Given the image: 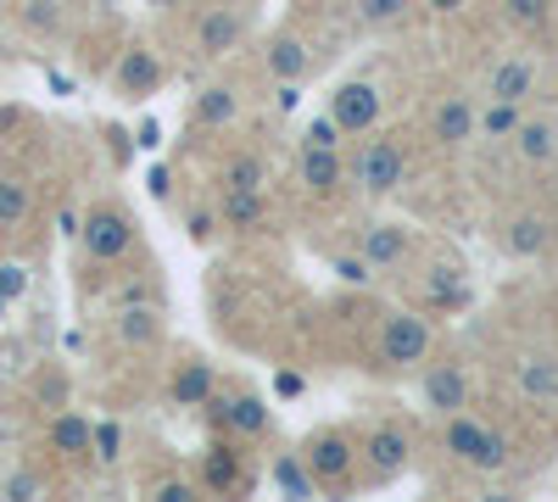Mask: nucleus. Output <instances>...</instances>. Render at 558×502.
<instances>
[{
  "label": "nucleus",
  "instance_id": "f257e3e1",
  "mask_svg": "<svg viewBox=\"0 0 558 502\" xmlns=\"http://www.w3.org/2000/svg\"><path fill=\"white\" fill-rule=\"evenodd\" d=\"M436 346L441 341H436V325H430L425 307H391V313H380L375 352H368L375 363H368V369L375 375H418Z\"/></svg>",
  "mask_w": 558,
  "mask_h": 502
},
{
  "label": "nucleus",
  "instance_id": "f03ea898",
  "mask_svg": "<svg viewBox=\"0 0 558 502\" xmlns=\"http://www.w3.org/2000/svg\"><path fill=\"white\" fill-rule=\"evenodd\" d=\"M402 179H408V146L397 140V134L375 128V134H363V140L347 151V185L368 201H386L402 191Z\"/></svg>",
  "mask_w": 558,
  "mask_h": 502
},
{
  "label": "nucleus",
  "instance_id": "7ed1b4c3",
  "mask_svg": "<svg viewBox=\"0 0 558 502\" xmlns=\"http://www.w3.org/2000/svg\"><path fill=\"white\" fill-rule=\"evenodd\" d=\"M357 458H363V486H397L408 469H413V425L397 419V414H380L357 436Z\"/></svg>",
  "mask_w": 558,
  "mask_h": 502
},
{
  "label": "nucleus",
  "instance_id": "20e7f679",
  "mask_svg": "<svg viewBox=\"0 0 558 502\" xmlns=\"http://www.w3.org/2000/svg\"><path fill=\"white\" fill-rule=\"evenodd\" d=\"M302 464L318 480V491H352L363 480V458H357V436L347 425H318L302 441Z\"/></svg>",
  "mask_w": 558,
  "mask_h": 502
},
{
  "label": "nucleus",
  "instance_id": "39448f33",
  "mask_svg": "<svg viewBox=\"0 0 558 502\" xmlns=\"http://www.w3.org/2000/svg\"><path fill=\"white\" fill-rule=\"evenodd\" d=\"M441 446H447L470 475H502V469H508V441H502V430L486 425L481 414H470V407H463V414H452V419H441Z\"/></svg>",
  "mask_w": 558,
  "mask_h": 502
},
{
  "label": "nucleus",
  "instance_id": "423d86ee",
  "mask_svg": "<svg viewBox=\"0 0 558 502\" xmlns=\"http://www.w3.org/2000/svg\"><path fill=\"white\" fill-rule=\"evenodd\" d=\"M470 396H475V380H470V363H463L458 352H430L425 357V369H418V407L441 425V419H452V414H463L470 407Z\"/></svg>",
  "mask_w": 558,
  "mask_h": 502
},
{
  "label": "nucleus",
  "instance_id": "0eeeda50",
  "mask_svg": "<svg viewBox=\"0 0 558 502\" xmlns=\"http://www.w3.org/2000/svg\"><path fill=\"white\" fill-rule=\"evenodd\" d=\"M134 212L123 201H96L84 218H78V246L89 262H118L134 252Z\"/></svg>",
  "mask_w": 558,
  "mask_h": 502
},
{
  "label": "nucleus",
  "instance_id": "6e6552de",
  "mask_svg": "<svg viewBox=\"0 0 558 502\" xmlns=\"http://www.w3.org/2000/svg\"><path fill=\"white\" fill-rule=\"evenodd\" d=\"M558 246V218L547 207H520L497 223V252L514 262H542Z\"/></svg>",
  "mask_w": 558,
  "mask_h": 502
},
{
  "label": "nucleus",
  "instance_id": "1a4fd4ad",
  "mask_svg": "<svg viewBox=\"0 0 558 502\" xmlns=\"http://www.w3.org/2000/svg\"><path fill=\"white\" fill-rule=\"evenodd\" d=\"M207 419H213V430L218 436H235V441H257V436H268V402L257 396V391H246V385H218L213 396H207Z\"/></svg>",
  "mask_w": 558,
  "mask_h": 502
},
{
  "label": "nucleus",
  "instance_id": "9d476101",
  "mask_svg": "<svg viewBox=\"0 0 558 502\" xmlns=\"http://www.w3.org/2000/svg\"><path fill=\"white\" fill-rule=\"evenodd\" d=\"M330 118L347 128V140L375 134V128L386 123V96H380V84H375V78H347V84H336Z\"/></svg>",
  "mask_w": 558,
  "mask_h": 502
},
{
  "label": "nucleus",
  "instance_id": "9b49d317",
  "mask_svg": "<svg viewBox=\"0 0 558 502\" xmlns=\"http://www.w3.org/2000/svg\"><path fill=\"white\" fill-rule=\"evenodd\" d=\"M430 140H436L441 151H458V146L481 140V101H475V96H463V89L441 96L436 112H430Z\"/></svg>",
  "mask_w": 558,
  "mask_h": 502
},
{
  "label": "nucleus",
  "instance_id": "f8f14e48",
  "mask_svg": "<svg viewBox=\"0 0 558 502\" xmlns=\"http://www.w3.org/2000/svg\"><path fill=\"white\" fill-rule=\"evenodd\" d=\"M241 39H246V12L229 7V0H218V7H207L202 23H196V62H223V57H235Z\"/></svg>",
  "mask_w": 558,
  "mask_h": 502
},
{
  "label": "nucleus",
  "instance_id": "ddd939ff",
  "mask_svg": "<svg viewBox=\"0 0 558 502\" xmlns=\"http://www.w3.org/2000/svg\"><path fill=\"white\" fill-rule=\"evenodd\" d=\"M508 375H514V385H520L525 402L558 407V352H547V346H520L514 363H508Z\"/></svg>",
  "mask_w": 558,
  "mask_h": 502
},
{
  "label": "nucleus",
  "instance_id": "4468645a",
  "mask_svg": "<svg viewBox=\"0 0 558 502\" xmlns=\"http://www.w3.org/2000/svg\"><path fill=\"white\" fill-rule=\"evenodd\" d=\"M162 78H168V68H162V57L151 51V45H129V51L118 57L112 89H118L123 101H146V96H157V89H162Z\"/></svg>",
  "mask_w": 558,
  "mask_h": 502
},
{
  "label": "nucleus",
  "instance_id": "2eb2a0df",
  "mask_svg": "<svg viewBox=\"0 0 558 502\" xmlns=\"http://www.w3.org/2000/svg\"><path fill=\"white\" fill-rule=\"evenodd\" d=\"M357 257L375 268V273H397L408 257H413V230L408 223H368V230L357 235Z\"/></svg>",
  "mask_w": 558,
  "mask_h": 502
},
{
  "label": "nucleus",
  "instance_id": "dca6fc26",
  "mask_svg": "<svg viewBox=\"0 0 558 502\" xmlns=\"http://www.w3.org/2000/svg\"><path fill=\"white\" fill-rule=\"evenodd\" d=\"M202 491H252V475H246V452L235 436H218L202 458Z\"/></svg>",
  "mask_w": 558,
  "mask_h": 502
},
{
  "label": "nucleus",
  "instance_id": "f3484780",
  "mask_svg": "<svg viewBox=\"0 0 558 502\" xmlns=\"http://www.w3.org/2000/svg\"><path fill=\"white\" fill-rule=\"evenodd\" d=\"M296 173H302L307 196H336L347 185V146H302Z\"/></svg>",
  "mask_w": 558,
  "mask_h": 502
},
{
  "label": "nucleus",
  "instance_id": "a211bd4d",
  "mask_svg": "<svg viewBox=\"0 0 558 502\" xmlns=\"http://www.w3.org/2000/svg\"><path fill=\"white\" fill-rule=\"evenodd\" d=\"M536 84H542V68L531 57H502L492 73H486V96L492 101H536Z\"/></svg>",
  "mask_w": 558,
  "mask_h": 502
},
{
  "label": "nucleus",
  "instance_id": "6ab92c4d",
  "mask_svg": "<svg viewBox=\"0 0 558 502\" xmlns=\"http://www.w3.org/2000/svg\"><path fill=\"white\" fill-rule=\"evenodd\" d=\"M470 285H463V262H430L425 280H418V307L425 313H447V307H463Z\"/></svg>",
  "mask_w": 558,
  "mask_h": 502
},
{
  "label": "nucleus",
  "instance_id": "aec40b11",
  "mask_svg": "<svg viewBox=\"0 0 558 502\" xmlns=\"http://www.w3.org/2000/svg\"><path fill=\"white\" fill-rule=\"evenodd\" d=\"M218 218H223V230H235V235L268 230V191H223Z\"/></svg>",
  "mask_w": 558,
  "mask_h": 502
},
{
  "label": "nucleus",
  "instance_id": "412c9836",
  "mask_svg": "<svg viewBox=\"0 0 558 502\" xmlns=\"http://www.w3.org/2000/svg\"><path fill=\"white\" fill-rule=\"evenodd\" d=\"M508 146H514V157H520L525 168H547V162H558V123L531 112V118L514 128V140H508Z\"/></svg>",
  "mask_w": 558,
  "mask_h": 502
},
{
  "label": "nucleus",
  "instance_id": "4be33fe9",
  "mask_svg": "<svg viewBox=\"0 0 558 502\" xmlns=\"http://www.w3.org/2000/svg\"><path fill=\"white\" fill-rule=\"evenodd\" d=\"M45 441H51L57 458L84 464L89 452H96V425H89L84 414H57V419H51V430H45Z\"/></svg>",
  "mask_w": 558,
  "mask_h": 502
},
{
  "label": "nucleus",
  "instance_id": "5701e85b",
  "mask_svg": "<svg viewBox=\"0 0 558 502\" xmlns=\"http://www.w3.org/2000/svg\"><path fill=\"white\" fill-rule=\"evenodd\" d=\"M307 68H313V51H307V39L302 34H274L268 39V78H279V84H302L307 78Z\"/></svg>",
  "mask_w": 558,
  "mask_h": 502
},
{
  "label": "nucleus",
  "instance_id": "b1692460",
  "mask_svg": "<svg viewBox=\"0 0 558 502\" xmlns=\"http://www.w3.org/2000/svg\"><path fill=\"white\" fill-rule=\"evenodd\" d=\"M213 391H218V375H213V363H202V357L179 363L173 380H168V396H173L179 407H207Z\"/></svg>",
  "mask_w": 558,
  "mask_h": 502
},
{
  "label": "nucleus",
  "instance_id": "393cba45",
  "mask_svg": "<svg viewBox=\"0 0 558 502\" xmlns=\"http://www.w3.org/2000/svg\"><path fill=\"white\" fill-rule=\"evenodd\" d=\"M241 118V96L229 84H207L202 96H196V107H191V123L196 128H229Z\"/></svg>",
  "mask_w": 558,
  "mask_h": 502
},
{
  "label": "nucleus",
  "instance_id": "a878e982",
  "mask_svg": "<svg viewBox=\"0 0 558 502\" xmlns=\"http://www.w3.org/2000/svg\"><path fill=\"white\" fill-rule=\"evenodd\" d=\"M34 212V185L23 173H0V235H17Z\"/></svg>",
  "mask_w": 558,
  "mask_h": 502
},
{
  "label": "nucleus",
  "instance_id": "bb28decb",
  "mask_svg": "<svg viewBox=\"0 0 558 502\" xmlns=\"http://www.w3.org/2000/svg\"><path fill=\"white\" fill-rule=\"evenodd\" d=\"M531 118V107L525 101H481V140H492V146H502V140H514V128Z\"/></svg>",
  "mask_w": 558,
  "mask_h": 502
},
{
  "label": "nucleus",
  "instance_id": "cd10ccee",
  "mask_svg": "<svg viewBox=\"0 0 558 502\" xmlns=\"http://www.w3.org/2000/svg\"><path fill=\"white\" fill-rule=\"evenodd\" d=\"M553 12H558V0H497V17L508 34H536L553 23Z\"/></svg>",
  "mask_w": 558,
  "mask_h": 502
},
{
  "label": "nucleus",
  "instance_id": "c85d7f7f",
  "mask_svg": "<svg viewBox=\"0 0 558 502\" xmlns=\"http://www.w3.org/2000/svg\"><path fill=\"white\" fill-rule=\"evenodd\" d=\"M223 191H268V157L263 151H235L223 162Z\"/></svg>",
  "mask_w": 558,
  "mask_h": 502
},
{
  "label": "nucleus",
  "instance_id": "c756f323",
  "mask_svg": "<svg viewBox=\"0 0 558 502\" xmlns=\"http://www.w3.org/2000/svg\"><path fill=\"white\" fill-rule=\"evenodd\" d=\"M157 335H162L157 307H123V313H118V341H123V346H151Z\"/></svg>",
  "mask_w": 558,
  "mask_h": 502
},
{
  "label": "nucleus",
  "instance_id": "7c9ffc66",
  "mask_svg": "<svg viewBox=\"0 0 558 502\" xmlns=\"http://www.w3.org/2000/svg\"><path fill=\"white\" fill-rule=\"evenodd\" d=\"M413 7H418V0H357V23L380 34V28L408 23V17H413Z\"/></svg>",
  "mask_w": 558,
  "mask_h": 502
},
{
  "label": "nucleus",
  "instance_id": "2f4dec72",
  "mask_svg": "<svg viewBox=\"0 0 558 502\" xmlns=\"http://www.w3.org/2000/svg\"><path fill=\"white\" fill-rule=\"evenodd\" d=\"M17 17H23L28 34H57L62 28V0H23Z\"/></svg>",
  "mask_w": 558,
  "mask_h": 502
},
{
  "label": "nucleus",
  "instance_id": "473e14b6",
  "mask_svg": "<svg viewBox=\"0 0 558 502\" xmlns=\"http://www.w3.org/2000/svg\"><path fill=\"white\" fill-rule=\"evenodd\" d=\"M274 480L286 486L291 497H313V491H318V480H313V475H307V464H302V452H291V458H279V464H274Z\"/></svg>",
  "mask_w": 558,
  "mask_h": 502
},
{
  "label": "nucleus",
  "instance_id": "72a5a7b5",
  "mask_svg": "<svg viewBox=\"0 0 558 502\" xmlns=\"http://www.w3.org/2000/svg\"><path fill=\"white\" fill-rule=\"evenodd\" d=\"M101 469H118L123 464V430L118 425H96V452H89Z\"/></svg>",
  "mask_w": 558,
  "mask_h": 502
},
{
  "label": "nucleus",
  "instance_id": "f704fd0d",
  "mask_svg": "<svg viewBox=\"0 0 558 502\" xmlns=\"http://www.w3.org/2000/svg\"><path fill=\"white\" fill-rule=\"evenodd\" d=\"M302 146H347V128H341L330 112H318V118L302 128Z\"/></svg>",
  "mask_w": 558,
  "mask_h": 502
},
{
  "label": "nucleus",
  "instance_id": "c9c22d12",
  "mask_svg": "<svg viewBox=\"0 0 558 502\" xmlns=\"http://www.w3.org/2000/svg\"><path fill=\"white\" fill-rule=\"evenodd\" d=\"M23 291H28V268H23V262H0V302L12 307Z\"/></svg>",
  "mask_w": 558,
  "mask_h": 502
},
{
  "label": "nucleus",
  "instance_id": "e433bc0d",
  "mask_svg": "<svg viewBox=\"0 0 558 502\" xmlns=\"http://www.w3.org/2000/svg\"><path fill=\"white\" fill-rule=\"evenodd\" d=\"M218 223H223V218H218L213 207H202V212H191V218H184V230H191V241H196V246H207V241L218 235Z\"/></svg>",
  "mask_w": 558,
  "mask_h": 502
},
{
  "label": "nucleus",
  "instance_id": "4c0bfd02",
  "mask_svg": "<svg viewBox=\"0 0 558 502\" xmlns=\"http://www.w3.org/2000/svg\"><path fill=\"white\" fill-rule=\"evenodd\" d=\"M151 497H157V502H184V497H196V486H191V480H157Z\"/></svg>",
  "mask_w": 558,
  "mask_h": 502
},
{
  "label": "nucleus",
  "instance_id": "58836bf2",
  "mask_svg": "<svg viewBox=\"0 0 558 502\" xmlns=\"http://www.w3.org/2000/svg\"><path fill=\"white\" fill-rule=\"evenodd\" d=\"M418 7H425L430 17H463V12L475 7V0H418Z\"/></svg>",
  "mask_w": 558,
  "mask_h": 502
},
{
  "label": "nucleus",
  "instance_id": "ea45409f",
  "mask_svg": "<svg viewBox=\"0 0 558 502\" xmlns=\"http://www.w3.org/2000/svg\"><path fill=\"white\" fill-rule=\"evenodd\" d=\"M7 497H39V480L34 475H12L7 480Z\"/></svg>",
  "mask_w": 558,
  "mask_h": 502
},
{
  "label": "nucleus",
  "instance_id": "a19ab883",
  "mask_svg": "<svg viewBox=\"0 0 558 502\" xmlns=\"http://www.w3.org/2000/svg\"><path fill=\"white\" fill-rule=\"evenodd\" d=\"M146 7H157V12H168V7H179V0H146Z\"/></svg>",
  "mask_w": 558,
  "mask_h": 502
},
{
  "label": "nucleus",
  "instance_id": "79ce46f5",
  "mask_svg": "<svg viewBox=\"0 0 558 502\" xmlns=\"http://www.w3.org/2000/svg\"><path fill=\"white\" fill-rule=\"evenodd\" d=\"M0 313H7V302H0Z\"/></svg>",
  "mask_w": 558,
  "mask_h": 502
}]
</instances>
